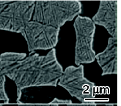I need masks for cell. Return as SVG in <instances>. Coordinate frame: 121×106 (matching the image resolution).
I'll use <instances>...</instances> for the list:
<instances>
[{
	"mask_svg": "<svg viewBox=\"0 0 121 106\" xmlns=\"http://www.w3.org/2000/svg\"><path fill=\"white\" fill-rule=\"evenodd\" d=\"M0 69L16 85L17 104L21 102L23 89L47 86L56 87L63 73L54 48L45 56L32 53L26 56L24 53H3L0 55Z\"/></svg>",
	"mask_w": 121,
	"mask_h": 106,
	"instance_id": "obj_1",
	"label": "cell"
},
{
	"mask_svg": "<svg viewBox=\"0 0 121 106\" xmlns=\"http://www.w3.org/2000/svg\"><path fill=\"white\" fill-rule=\"evenodd\" d=\"M82 12V4L77 0H37L30 20L60 29Z\"/></svg>",
	"mask_w": 121,
	"mask_h": 106,
	"instance_id": "obj_2",
	"label": "cell"
},
{
	"mask_svg": "<svg viewBox=\"0 0 121 106\" xmlns=\"http://www.w3.org/2000/svg\"><path fill=\"white\" fill-rule=\"evenodd\" d=\"M33 0H0V30L21 33L31 20Z\"/></svg>",
	"mask_w": 121,
	"mask_h": 106,
	"instance_id": "obj_3",
	"label": "cell"
},
{
	"mask_svg": "<svg viewBox=\"0 0 121 106\" xmlns=\"http://www.w3.org/2000/svg\"><path fill=\"white\" fill-rule=\"evenodd\" d=\"M57 85L66 89L68 93L76 97L82 103L86 105L94 104L101 100H93L95 97V83L84 77L83 65L77 67L69 66L65 70L58 81Z\"/></svg>",
	"mask_w": 121,
	"mask_h": 106,
	"instance_id": "obj_4",
	"label": "cell"
},
{
	"mask_svg": "<svg viewBox=\"0 0 121 106\" xmlns=\"http://www.w3.org/2000/svg\"><path fill=\"white\" fill-rule=\"evenodd\" d=\"M73 26L76 36L75 64L78 66L93 62L95 59V53L92 48L95 24L87 17L78 16Z\"/></svg>",
	"mask_w": 121,
	"mask_h": 106,
	"instance_id": "obj_5",
	"label": "cell"
},
{
	"mask_svg": "<svg viewBox=\"0 0 121 106\" xmlns=\"http://www.w3.org/2000/svg\"><path fill=\"white\" fill-rule=\"evenodd\" d=\"M60 29L30 20L24 26L21 34L24 37L28 51L33 53L37 50L54 48L58 42Z\"/></svg>",
	"mask_w": 121,
	"mask_h": 106,
	"instance_id": "obj_6",
	"label": "cell"
},
{
	"mask_svg": "<svg viewBox=\"0 0 121 106\" xmlns=\"http://www.w3.org/2000/svg\"><path fill=\"white\" fill-rule=\"evenodd\" d=\"M92 20L104 26L112 37L118 35V2L117 0H101L98 12Z\"/></svg>",
	"mask_w": 121,
	"mask_h": 106,
	"instance_id": "obj_7",
	"label": "cell"
},
{
	"mask_svg": "<svg viewBox=\"0 0 121 106\" xmlns=\"http://www.w3.org/2000/svg\"><path fill=\"white\" fill-rule=\"evenodd\" d=\"M117 37H110L105 50L95 55V59L102 69V75L117 74Z\"/></svg>",
	"mask_w": 121,
	"mask_h": 106,
	"instance_id": "obj_8",
	"label": "cell"
},
{
	"mask_svg": "<svg viewBox=\"0 0 121 106\" xmlns=\"http://www.w3.org/2000/svg\"><path fill=\"white\" fill-rule=\"evenodd\" d=\"M5 82H6V76L2 73L0 69V100H3V105L9 103V97L7 94L5 90Z\"/></svg>",
	"mask_w": 121,
	"mask_h": 106,
	"instance_id": "obj_9",
	"label": "cell"
},
{
	"mask_svg": "<svg viewBox=\"0 0 121 106\" xmlns=\"http://www.w3.org/2000/svg\"><path fill=\"white\" fill-rule=\"evenodd\" d=\"M73 103L72 100H59L57 98H54V100L50 102V104H54V105H69Z\"/></svg>",
	"mask_w": 121,
	"mask_h": 106,
	"instance_id": "obj_10",
	"label": "cell"
},
{
	"mask_svg": "<svg viewBox=\"0 0 121 106\" xmlns=\"http://www.w3.org/2000/svg\"><path fill=\"white\" fill-rule=\"evenodd\" d=\"M33 106H59V105L54 104H35L33 103Z\"/></svg>",
	"mask_w": 121,
	"mask_h": 106,
	"instance_id": "obj_11",
	"label": "cell"
},
{
	"mask_svg": "<svg viewBox=\"0 0 121 106\" xmlns=\"http://www.w3.org/2000/svg\"><path fill=\"white\" fill-rule=\"evenodd\" d=\"M18 106H33V103H27V104H24L22 102H21L19 104H18Z\"/></svg>",
	"mask_w": 121,
	"mask_h": 106,
	"instance_id": "obj_12",
	"label": "cell"
},
{
	"mask_svg": "<svg viewBox=\"0 0 121 106\" xmlns=\"http://www.w3.org/2000/svg\"><path fill=\"white\" fill-rule=\"evenodd\" d=\"M67 105L68 106H85V105L83 103H82V104H73V103H71V104H69Z\"/></svg>",
	"mask_w": 121,
	"mask_h": 106,
	"instance_id": "obj_13",
	"label": "cell"
},
{
	"mask_svg": "<svg viewBox=\"0 0 121 106\" xmlns=\"http://www.w3.org/2000/svg\"><path fill=\"white\" fill-rule=\"evenodd\" d=\"M97 105H98V103H94V104H91V105H86L85 106H97Z\"/></svg>",
	"mask_w": 121,
	"mask_h": 106,
	"instance_id": "obj_14",
	"label": "cell"
},
{
	"mask_svg": "<svg viewBox=\"0 0 121 106\" xmlns=\"http://www.w3.org/2000/svg\"><path fill=\"white\" fill-rule=\"evenodd\" d=\"M104 106H114V104H107V105H105Z\"/></svg>",
	"mask_w": 121,
	"mask_h": 106,
	"instance_id": "obj_15",
	"label": "cell"
},
{
	"mask_svg": "<svg viewBox=\"0 0 121 106\" xmlns=\"http://www.w3.org/2000/svg\"><path fill=\"white\" fill-rule=\"evenodd\" d=\"M0 106H4V105L2 104V105H1V104H0Z\"/></svg>",
	"mask_w": 121,
	"mask_h": 106,
	"instance_id": "obj_16",
	"label": "cell"
}]
</instances>
